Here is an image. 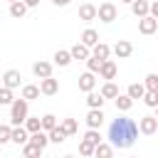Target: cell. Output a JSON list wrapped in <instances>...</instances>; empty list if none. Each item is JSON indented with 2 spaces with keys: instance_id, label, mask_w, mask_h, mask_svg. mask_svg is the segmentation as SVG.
Masks as SVG:
<instances>
[{
  "instance_id": "f6af8a7d",
  "label": "cell",
  "mask_w": 158,
  "mask_h": 158,
  "mask_svg": "<svg viewBox=\"0 0 158 158\" xmlns=\"http://www.w3.org/2000/svg\"><path fill=\"white\" fill-rule=\"evenodd\" d=\"M64 158H74V156H64Z\"/></svg>"
},
{
  "instance_id": "e575fe53",
  "label": "cell",
  "mask_w": 158,
  "mask_h": 158,
  "mask_svg": "<svg viewBox=\"0 0 158 158\" xmlns=\"http://www.w3.org/2000/svg\"><path fill=\"white\" fill-rule=\"evenodd\" d=\"M84 141H89V143H101V136H99V128H89L86 133H84Z\"/></svg>"
},
{
  "instance_id": "7402d4cb",
  "label": "cell",
  "mask_w": 158,
  "mask_h": 158,
  "mask_svg": "<svg viewBox=\"0 0 158 158\" xmlns=\"http://www.w3.org/2000/svg\"><path fill=\"white\" fill-rule=\"evenodd\" d=\"M114 101H116V109H118V111H128V109L133 106V99H131L128 94H118Z\"/></svg>"
},
{
  "instance_id": "484cf974",
  "label": "cell",
  "mask_w": 158,
  "mask_h": 158,
  "mask_svg": "<svg viewBox=\"0 0 158 158\" xmlns=\"http://www.w3.org/2000/svg\"><path fill=\"white\" fill-rule=\"evenodd\" d=\"M42 91H40V86H35V84H25L22 86V99H27V101H32V99H37Z\"/></svg>"
},
{
  "instance_id": "9c48e42d",
  "label": "cell",
  "mask_w": 158,
  "mask_h": 158,
  "mask_svg": "<svg viewBox=\"0 0 158 158\" xmlns=\"http://www.w3.org/2000/svg\"><path fill=\"white\" fill-rule=\"evenodd\" d=\"M20 72L17 69H7L5 74H2V86H7V89H17L20 86Z\"/></svg>"
},
{
  "instance_id": "681fc988",
  "label": "cell",
  "mask_w": 158,
  "mask_h": 158,
  "mask_svg": "<svg viewBox=\"0 0 158 158\" xmlns=\"http://www.w3.org/2000/svg\"><path fill=\"white\" fill-rule=\"evenodd\" d=\"M133 158H138V156H133Z\"/></svg>"
},
{
  "instance_id": "ee69618b",
  "label": "cell",
  "mask_w": 158,
  "mask_h": 158,
  "mask_svg": "<svg viewBox=\"0 0 158 158\" xmlns=\"http://www.w3.org/2000/svg\"><path fill=\"white\" fill-rule=\"evenodd\" d=\"M156 118H158V106H156Z\"/></svg>"
},
{
  "instance_id": "4fadbf2b",
  "label": "cell",
  "mask_w": 158,
  "mask_h": 158,
  "mask_svg": "<svg viewBox=\"0 0 158 158\" xmlns=\"http://www.w3.org/2000/svg\"><path fill=\"white\" fill-rule=\"evenodd\" d=\"M79 20H84V22H91V20H96V5H91V2H84V5L79 7Z\"/></svg>"
},
{
  "instance_id": "277c9868",
  "label": "cell",
  "mask_w": 158,
  "mask_h": 158,
  "mask_svg": "<svg viewBox=\"0 0 158 158\" xmlns=\"http://www.w3.org/2000/svg\"><path fill=\"white\" fill-rule=\"evenodd\" d=\"M138 131L146 133V136L156 133V131H158V118H156V116H141V118H138Z\"/></svg>"
},
{
  "instance_id": "2e32d148",
  "label": "cell",
  "mask_w": 158,
  "mask_h": 158,
  "mask_svg": "<svg viewBox=\"0 0 158 158\" xmlns=\"http://www.w3.org/2000/svg\"><path fill=\"white\" fill-rule=\"evenodd\" d=\"M148 7H151L148 0H133V2H131V12H133L136 17H146V15H148Z\"/></svg>"
},
{
  "instance_id": "d6a6232c",
  "label": "cell",
  "mask_w": 158,
  "mask_h": 158,
  "mask_svg": "<svg viewBox=\"0 0 158 158\" xmlns=\"http://www.w3.org/2000/svg\"><path fill=\"white\" fill-rule=\"evenodd\" d=\"M57 126V116L54 114H44L42 116V131H52Z\"/></svg>"
},
{
  "instance_id": "c3c4849f",
  "label": "cell",
  "mask_w": 158,
  "mask_h": 158,
  "mask_svg": "<svg viewBox=\"0 0 158 158\" xmlns=\"http://www.w3.org/2000/svg\"><path fill=\"white\" fill-rule=\"evenodd\" d=\"M22 158H27V156H22Z\"/></svg>"
},
{
  "instance_id": "30bf717a",
  "label": "cell",
  "mask_w": 158,
  "mask_h": 158,
  "mask_svg": "<svg viewBox=\"0 0 158 158\" xmlns=\"http://www.w3.org/2000/svg\"><path fill=\"white\" fill-rule=\"evenodd\" d=\"M104 111L101 109H89V114H86V126L89 128H99L101 123H104Z\"/></svg>"
},
{
  "instance_id": "ffe728a7",
  "label": "cell",
  "mask_w": 158,
  "mask_h": 158,
  "mask_svg": "<svg viewBox=\"0 0 158 158\" xmlns=\"http://www.w3.org/2000/svg\"><path fill=\"white\" fill-rule=\"evenodd\" d=\"M91 54H94V57H99V59H109L111 47H109V44H104V42H96V44L91 47Z\"/></svg>"
},
{
  "instance_id": "836d02e7",
  "label": "cell",
  "mask_w": 158,
  "mask_h": 158,
  "mask_svg": "<svg viewBox=\"0 0 158 158\" xmlns=\"http://www.w3.org/2000/svg\"><path fill=\"white\" fill-rule=\"evenodd\" d=\"M101 64H104V59H99V57H94V54L86 59V67H89V72H94V74L101 69Z\"/></svg>"
},
{
  "instance_id": "3957f363",
  "label": "cell",
  "mask_w": 158,
  "mask_h": 158,
  "mask_svg": "<svg viewBox=\"0 0 158 158\" xmlns=\"http://www.w3.org/2000/svg\"><path fill=\"white\" fill-rule=\"evenodd\" d=\"M116 15H118V10H116L114 2H101V5L96 7V17H99L101 22H114Z\"/></svg>"
},
{
  "instance_id": "7a4b0ae2",
  "label": "cell",
  "mask_w": 158,
  "mask_h": 158,
  "mask_svg": "<svg viewBox=\"0 0 158 158\" xmlns=\"http://www.w3.org/2000/svg\"><path fill=\"white\" fill-rule=\"evenodd\" d=\"M27 99H15L12 104H10V123L12 126H22L25 123V118H27Z\"/></svg>"
},
{
  "instance_id": "f35d334b",
  "label": "cell",
  "mask_w": 158,
  "mask_h": 158,
  "mask_svg": "<svg viewBox=\"0 0 158 158\" xmlns=\"http://www.w3.org/2000/svg\"><path fill=\"white\" fill-rule=\"evenodd\" d=\"M94 148H96L94 143H89V141L81 138V143H79V153H81V156H94Z\"/></svg>"
},
{
  "instance_id": "52a82bcc",
  "label": "cell",
  "mask_w": 158,
  "mask_h": 158,
  "mask_svg": "<svg viewBox=\"0 0 158 158\" xmlns=\"http://www.w3.org/2000/svg\"><path fill=\"white\" fill-rule=\"evenodd\" d=\"M32 72H35L37 79H47V77H52V62H44V59L35 62L32 64Z\"/></svg>"
},
{
  "instance_id": "5bb4252c",
  "label": "cell",
  "mask_w": 158,
  "mask_h": 158,
  "mask_svg": "<svg viewBox=\"0 0 158 158\" xmlns=\"http://www.w3.org/2000/svg\"><path fill=\"white\" fill-rule=\"evenodd\" d=\"M69 54H72V59H89V57H91V49H89L86 44L77 42V44L69 49Z\"/></svg>"
},
{
  "instance_id": "7dc6e473",
  "label": "cell",
  "mask_w": 158,
  "mask_h": 158,
  "mask_svg": "<svg viewBox=\"0 0 158 158\" xmlns=\"http://www.w3.org/2000/svg\"><path fill=\"white\" fill-rule=\"evenodd\" d=\"M156 96H158V91H156Z\"/></svg>"
},
{
  "instance_id": "1f68e13d",
  "label": "cell",
  "mask_w": 158,
  "mask_h": 158,
  "mask_svg": "<svg viewBox=\"0 0 158 158\" xmlns=\"http://www.w3.org/2000/svg\"><path fill=\"white\" fill-rule=\"evenodd\" d=\"M15 101V96H12V89H7V86H0V106H10Z\"/></svg>"
},
{
  "instance_id": "ba28073f",
  "label": "cell",
  "mask_w": 158,
  "mask_h": 158,
  "mask_svg": "<svg viewBox=\"0 0 158 158\" xmlns=\"http://www.w3.org/2000/svg\"><path fill=\"white\" fill-rule=\"evenodd\" d=\"M116 62L114 59H104V64H101V69H99V74H101V79H106V81H111V79H116Z\"/></svg>"
},
{
  "instance_id": "d590c367",
  "label": "cell",
  "mask_w": 158,
  "mask_h": 158,
  "mask_svg": "<svg viewBox=\"0 0 158 158\" xmlns=\"http://www.w3.org/2000/svg\"><path fill=\"white\" fill-rule=\"evenodd\" d=\"M143 86H146V91H158V74H148Z\"/></svg>"
},
{
  "instance_id": "b9f144b4",
  "label": "cell",
  "mask_w": 158,
  "mask_h": 158,
  "mask_svg": "<svg viewBox=\"0 0 158 158\" xmlns=\"http://www.w3.org/2000/svg\"><path fill=\"white\" fill-rule=\"evenodd\" d=\"M22 2H25L27 7H37V5H40V0H22Z\"/></svg>"
},
{
  "instance_id": "f907efd6",
  "label": "cell",
  "mask_w": 158,
  "mask_h": 158,
  "mask_svg": "<svg viewBox=\"0 0 158 158\" xmlns=\"http://www.w3.org/2000/svg\"><path fill=\"white\" fill-rule=\"evenodd\" d=\"M0 118H2V116H0Z\"/></svg>"
},
{
  "instance_id": "d6986e66",
  "label": "cell",
  "mask_w": 158,
  "mask_h": 158,
  "mask_svg": "<svg viewBox=\"0 0 158 158\" xmlns=\"http://www.w3.org/2000/svg\"><path fill=\"white\" fill-rule=\"evenodd\" d=\"M30 143H35V146H40V148H44L47 143H49V136H47V131H35V133H30Z\"/></svg>"
},
{
  "instance_id": "7bdbcfd3",
  "label": "cell",
  "mask_w": 158,
  "mask_h": 158,
  "mask_svg": "<svg viewBox=\"0 0 158 158\" xmlns=\"http://www.w3.org/2000/svg\"><path fill=\"white\" fill-rule=\"evenodd\" d=\"M121 2H128V5H131V2H133V0H121Z\"/></svg>"
},
{
  "instance_id": "4316f807",
  "label": "cell",
  "mask_w": 158,
  "mask_h": 158,
  "mask_svg": "<svg viewBox=\"0 0 158 158\" xmlns=\"http://www.w3.org/2000/svg\"><path fill=\"white\" fill-rule=\"evenodd\" d=\"M101 96H104V99H116V96H118V86H116L114 81H106V84L101 86Z\"/></svg>"
},
{
  "instance_id": "d4e9b609",
  "label": "cell",
  "mask_w": 158,
  "mask_h": 158,
  "mask_svg": "<svg viewBox=\"0 0 158 158\" xmlns=\"http://www.w3.org/2000/svg\"><path fill=\"white\" fill-rule=\"evenodd\" d=\"M72 62V54H69V49H57L54 52V64H59V67H67Z\"/></svg>"
},
{
  "instance_id": "8fae6325",
  "label": "cell",
  "mask_w": 158,
  "mask_h": 158,
  "mask_svg": "<svg viewBox=\"0 0 158 158\" xmlns=\"http://www.w3.org/2000/svg\"><path fill=\"white\" fill-rule=\"evenodd\" d=\"M40 91H42L44 96H54V94L59 91V81H57V79H52V77H47V79H42Z\"/></svg>"
},
{
  "instance_id": "4dcf8cb0",
  "label": "cell",
  "mask_w": 158,
  "mask_h": 158,
  "mask_svg": "<svg viewBox=\"0 0 158 158\" xmlns=\"http://www.w3.org/2000/svg\"><path fill=\"white\" fill-rule=\"evenodd\" d=\"M86 104H89V109H101V106H104V96H101V94H94V91H89V96H86Z\"/></svg>"
},
{
  "instance_id": "8d00e7d4",
  "label": "cell",
  "mask_w": 158,
  "mask_h": 158,
  "mask_svg": "<svg viewBox=\"0 0 158 158\" xmlns=\"http://www.w3.org/2000/svg\"><path fill=\"white\" fill-rule=\"evenodd\" d=\"M10 136H12V128H10V126H5V123H0V146L10 143Z\"/></svg>"
},
{
  "instance_id": "bcb514c9",
  "label": "cell",
  "mask_w": 158,
  "mask_h": 158,
  "mask_svg": "<svg viewBox=\"0 0 158 158\" xmlns=\"http://www.w3.org/2000/svg\"><path fill=\"white\" fill-rule=\"evenodd\" d=\"M10 2H17V0H10Z\"/></svg>"
},
{
  "instance_id": "cb8c5ba5",
  "label": "cell",
  "mask_w": 158,
  "mask_h": 158,
  "mask_svg": "<svg viewBox=\"0 0 158 158\" xmlns=\"http://www.w3.org/2000/svg\"><path fill=\"white\" fill-rule=\"evenodd\" d=\"M42 151H44V148L35 146V143H30V141L22 146V156H27V158H40V156H42Z\"/></svg>"
},
{
  "instance_id": "6da1fadb",
  "label": "cell",
  "mask_w": 158,
  "mask_h": 158,
  "mask_svg": "<svg viewBox=\"0 0 158 158\" xmlns=\"http://www.w3.org/2000/svg\"><path fill=\"white\" fill-rule=\"evenodd\" d=\"M138 136V126L131 118H114L109 126V141L114 148H128L136 143Z\"/></svg>"
},
{
  "instance_id": "83f0119b",
  "label": "cell",
  "mask_w": 158,
  "mask_h": 158,
  "mask_svg": "<svg viewBox=\"0 0 158 158\" xmlns=\"http://www.w3.org/2000/svg\"><path fill=\"white\" fill-rule=\"evenodd\" d=\"M25 128H27V133L40 131V128H42V118H40V116H27V118H25Z\"/></svg>"
},
{
  "instance_id": "44dd1931",
  "label": "cell",
  "mask_w": 158,
  "mask_h": 158,
  "mask_svg": "<svg viewBox=\"0 0 158 158\" xmlns=\"http://www.w3.org/2000/svg\"><path fill=\"white\" fill-rule=\"evenodd\" d=\"M25 12H27V5H25L22 0H17V2H10V15H12V17L22 20V17H25Z\"/></svg>"
},
{
  "instance_id": "ab89813d",
  "label": "cell",
  "mask_w": 158,
  "mask_h": 158,
  "mask_svg": "<svg viewBox=\"0 0 158 158\" xmlns=\"http://www.w3.org/2000/svg\"><path fill=\"white\" fill-rule=\"evenodd\" d=\"M148 15L158 20V0H153V2H151V7H148Z\"/></svg>"
},
{
  "instance_id": "e0dca14e",
  "label": "cell",
  "mask_w": 158,
  "mask_h": 158,
  "mask_svg": "<svg viewBox=\"0 0 158 158\" xmlns=\"http://www.w3.org/2000/svg\"><path fill=\"white\" fill-rule=\"evenodd\" d=\"M94 158H114V146L111 143H96V148H94Z\"/></svg>"
},
{
  "instance_id": "74e56055",
  "label": "cell",
  "mask_w": 158,
  "mask_h": 158,
  "mask_svg": "<svg viewBox=\"0 0 158 158\" xmlns=\"http://www.w3.org/2000/svg\"><path fill=\"white\" fill-rule=\"evenodd\" d=\"M143 104L151 106V109H156V106H158V96H156V91H146V94H143Z\"/></svg>"
},
{
  "instance_id": "9a60e30c",
  "label": "cell",
  "mask_w": 158,
  "mask_h": 158,
  "mask_svg": "<svg viewBox=\"0 0 158 158\" xmlns=\"http://www.w3.org/2000/svg\"><path fill=\"white\" fill-rule=\"evenodd\" d=\"M10 141H12V143H17V146H25V143L30 141V133H27V128H22V126H15V128H12V136H10Z\"/></svg>"
},
{
  "instance_id": "60d3db41",
  "label": "cell",
  "mask_w": 158,
  "mask_h": 158,
  "mask_svg": "<svg viewBox=\"0 0 158 158\" xmlns=\"http://www.w3.org/2000/svg\"><path fill=\"white\" fill-rule=\"evenodd\" d=\"M52 2H54V5H57V7H67V5H69V2H72V0H52Z\"/></svg>"
},
{
  "instance_id": "7c38bea8",
  "label": "cell",
  "mask_w": 158,
  "mask_h": 158,
  "mask_svg": "<svg viewBox=\"0 0 158 158\" xmlns=\"http://www.w3.org/2000/svg\"><path fill=\"white\" fill-rule=\"evenodd\" d=\"M94 86H96V79H94V72H84L81 77H79V89L81 91H94Z\"/></svg>"
},
{
  "instance_id": "f1b7e54d",
  "label": "cell",
  "mask_w": 158,
  "mask_h": 158,
  "mask_svg": "<svg viewBox=\"0 0 158 158\" xmlns=\"http://www.w3.org/2000/svg\"><path fill=\"white\" fill-rule=\"evenodd\" d=\"M59 126H62V131H64L67 136H74V133H77V128H79V126H77V118H62V123H59Z\"/></svg>"
},
{
  "instance_id": "ac0fdd59",
  "label": "cell",
  "mask_w": 158,
  "mask_h": 158,
  "mask_svg": "<svg viewBox=\"0 0 158 158\" xmlns=\"http://www.w3.org/2000/svg\"><path fill=\"white\" fill-rule=\"evenodd\" d=\"M96 42H99V32H96V30H91V27H86V30L81 32V44H86V47L91 49Z\"/></svg>"
},
{
  "instance_id": "5b68a950",
  "label": "cell",
  "mask_w": 158,
  "mask_h": 158,
  "mask_svg": "<svg viewBox=\"0 0 158 158\" xmlns=\"http://www.w3.org/2000/svg\"><path fill=\"white\" fill-rule=\"evenodd\" d=\"M156 30H158V20H156V17H151V15L138 17V32H141V35H153Z\"/></svg>"
},
{
  "instance_id": "8992f818",
  "label": "cell",
  "mask_w": 158,
  "mask_h": 158,
  "mask_svg": "<svg viewBox=\"0 0 158 158\" xmlns=\"http://www.w3.org/2000/svg\"><path fill=\"white\" fill-rule=\"evenodd\" d=\"M111 52H114L118 59H126V57H131V52H133V44H131L128 40H118V42L111 47Z\"/></svg>"
},
{
  "instance_id": "603a6c76",
  "label": "cell",
  "mask_w": 158,
  "mask_h": 158,
  "mask_svg": "<svg viewBox=\"0 0 158 158\" xmlns=\"http://www.w3.org/2000/svg\"><path fill=\"white\" fill-rule=\"evenodd\" d=\"M47 136H49V141H52V143H57V146L67 141V133L62 131V126H54L52 131H47Z\"/></svg>"
},
{
  "instance_id": "f546056e",
  "label": "cell",
  "mask_w": 158,
  "mask_h": 158,
  "mask_svg": "<svg viewBox=\"0 0 158 158\" xmlns=\"http://www.w3.org/2000/svg\"><path fill=\"white\" fill-rule=\"evenodd\" d=\"M126 94H128L133 101H136V99H143V94H146V86H143V84H131Z\"/></svg>"
}]
</instances>
